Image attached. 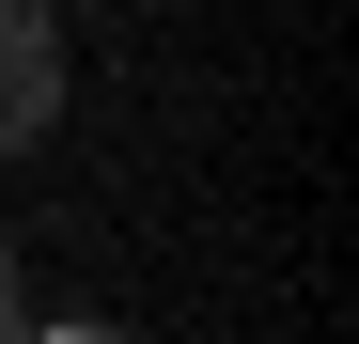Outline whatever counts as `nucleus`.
Listing matches in <instances>:
<instances>
[{"mask_svg": "<svg viewBox=\"0 0 359 344\" xmlns=\"http://www.w3.org/2000/svg\"><path fill=\"white\" fill-rule=\"evenodd\" d=\"M47 126H63V47L32 0H0V157H32Z\"/></svg>", "mask_w": 359, "mask_h": 344, "instance_id": "1", "label": "nucleus"}, {"mask_svg": "<svg viewBox=\"0 0 359 344\" xmlns=\"http://www.w3.org/2000/svg\"><path fill=\"white\" fill-rule=\"evenodd\" d=\"M16 313H32V298H16V282H0V329H16Z\"/></svg>", "mask_w": 359, "mask_h": 344, "instance_id": "2", "label": "nucleus"}]
</instances>
